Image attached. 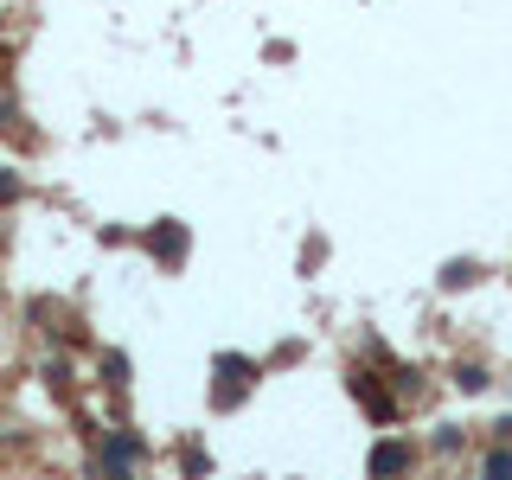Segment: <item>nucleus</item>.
I'll use <instances>...</instances> for the list:
<instances>
[{"instance_id":"1","label":"nucleus","mask_w":512,"mask_h":480,"mask_svg":"<svg viewBox=\"0 0 512 480\" xmlns=\"http://www.w3.org/2000/svg\"><path fill=\"white\" fill-rule=\"evenodd\" d=\"M487 480H512V448H493L487 455Z\"/></svg>"}]
</instances>
